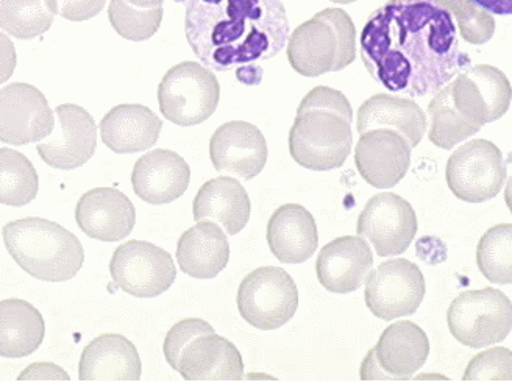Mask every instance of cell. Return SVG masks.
<instances>
[{"mask_svg": "<svg viewBox=\"0 0 512 382\" xmlns=\"http://www.w3.org/2000/svg\"><path fill=\"white\" fill-rule=\"evenodd\" d=\"M360 46L370 77L406 96L436 94L470 68L452 13L434 0H388L367 19Z\"/></svg>", "mask_w": 512, "mask_h": 382, "instance_id": "1", "label": "cell"}, {"mask_svg": "<svg viewBox=\"0 0 512 382\" xmlns=\"http://www.w3.org/2000/svg\"><path fill=\"white\" fill-rule=\"evenodd\" d=\"M185 32L196 57L225 72L278 55L289 22L281 0H188Z\"/></svg>", "mask_w": 512, "mask_h": 382, "instance_id": "2", "label": "cell"}, {"mask_svg": "<svg viewBox=\"0 0 512 382\" xmlns=\"http://www.w3.org/2000/svg\"><path fill=\"white\" fill-rule=\"evenodd\" d=\"M353 110L336 89H311L297 110L289 131V153L299 166L316 172L339 169L353 146Z\"/></svg>", "mask_w": 512, "mask_h": 382, "instance_id": "3", "label": "cell"}, {"mask_svg": "<svg viewBox=\"0 0 512 382\" xmlns=\"http://www.w3.org/2000/svg\"><path fill=\"white\" fill-rule=\"evenodd\" d=\"M13 261L36 280L63 283L82 270L85 250L79 237L41 217L13 220L2 228Z\"/></svg>", "mask_w": 512, "mask_h": 382, "instance_id": "4", "label": "cell"}, {"mask_svg": "<svg viewBox=\"0 0 512 382\" xmlns=\"http://www.w3.org/2000/svg\"><path fill=\"white\" fill-rule=\"evenodd\" d=\"M164 356L186 381H241L244 361L238 348L202 319H185L164 339Z\"/></svg>", "mask_w": 512, "mask_h": 382, "instance_id": "5", "label": "cell"}, {"mask_svg": "<svg viewBox=\"0 0 512 382\" xmlns=\"http://www.w3.org/2000/svg\"><path fill=\"white\" fill-rule=\"evenodd\" d=\"M355 58V24L341 8L319 11L289 36V64L303 77L342 71Z\"/></svg>", "mask_w": 512, "mask_h": 382, "instance_id": "6", "label": "cell"}, {"mask_svg": "<svg viewBox=\"0 0 512 382\" xmlns=\"http://www.w3.org/2000/svg\"><path fill=\"white\" fill-rule=\"evenodd\" d=\"M221 99L216 75L202 64L183 61L169 69L158 86L160 111L172 124L192 127L208 121Z\"/></svg>", "mask_w": 512, "mask_h": 382, "instance_id": "7", "label": "cell"}, {"mask_svg": "<svg viewBox=\"0 0 512 382\" xmlns=\"http://www.w3.org/2000/svg\"><path fill=\"white\" fill-rule=\"evenodd\" d=\"M447 323L450 334L466 347L500 344L511 333L512 301L494 287L463 292L448 308Z\"/></svg>", "mask_w": 512, "mask_h": 382, "instance_id": "8", "label": "cell"}, {"mask_svg": "<svg viewBox=\"0 0 512 382\" xmlns=\"http://www.w3.org/2000/svg\"><path fill=\"white\" fill-rule=\"evenodd\" d=\"M299 308V289L286 270L266 266L253 270L238 289L242 319L263 331L286 325Z\"/></svg>", "mask_w": 512, "mask_h": 382, "instance_id": "9", "label": "cell"}, {"mask_svg": "<svg viewBox=\"0 0 512 382\" xmlns=\"http://www.w3.org/2000/svg\"><path fill=\"white\" fill-rule=\"evenodd\" d=\"M502 152L488 139H475L448 158L445 178L456 199L483 203L495 199L506 181Z\"/></svg>", "mask_w": 512, "mask_h": 382, "instance_id": "10", "label": "cell"}, {"mask_svg": "<svg viewBox=\"0 0 512 382\" xmlns=\"http://www.w3.org/2000/svg\"><path fill=\"white\" fill-rule=\"evenodd\" d=\"M113 283L136 298H155L175 283L174 259L152 242L128 241L119 245L110 262Z\"/></svg>", "mask_w": 512, "mask_h": 382, "instance_id": "11", "label": "cell"}, {"mask_svg": "<svg viewBox=\"0 0 512 382\" xmlns=\"http://www.w3.org/2000/svg\"><path fill=\"white\" fill-rule=\"evenodd\" d=\"M424 273L408 259H389L367 276L366 305L381 320L413 315L425 298Z\"/></svg>", "mask_w": 512, "mask_h": 382, "instance_id": "12", "label": "cell"}, {"mask_svg": "<svg viewBox=\"0 0 512 382\" xmlns=\"http://www.w3.org/2000/svg\"><path fill=\"white\" fill-rule=\"evenodd\" d=\"M430 354V340L413 322H397L381 334L361 364V379L406 381L419 372Z\"/></svg>", "mask_w": 512, "mask_h": 382, "instance_id": "13", "label": "cell"}, {"mask_svg": "<svg viewBox=\"0 0 512 382\" xmlns=\"http://www.w3.org/2000/svg\"><path fill=\"white\" fill-rule=\"evenodd\" d=\"M416 233V211L411 203L392 192L372 197L358 219V234L374 245L381 258L405 253Z\"/></svg>", "mask_w": 512, "mask_h": 382, "instance_id": "14", "label": "cell"}, {"mask_svg": "<svg viewBox=\"0 0 512 382\" xmlns=\"http://www.w3.org/2000/svg\"><path fill=\"white\" fill-rule=\"evenodd\" d=\"M54 130V111L40 89L29 83L0 89V142L27 146L49 138Z\"/></svg>", "mask_w": 512, "mask_h": 382, "instance_id": "15", "label": "cell"}, {"mask_svg": "<svg viewBox=\"0 0 512 382\" xmlns=\"http://www.w3.org/2000/svg\"><path fill=\"white\" fill-rule=\"evenodd\" d=\"M450 89L456 110L480 127L498 121L511 107L512 86L508 77L489 64L459 72Z\"/></svg>", "mask_w": 512, "mask_h": 382, "instance_id": "16", "label": "cell"}, {"mask_svg": "<svg viewBox=\"0 0 512 382\" xmlns=\"http://www.w3.org/2000/svg\"><path fill=\"white\" fill-rule=\"evenodd\" d=\"M57 128L46 142L36 146L44 163L60 170H74L93 158L97 149V127L93 116L72 103L55 108Z\"/></svg>", "mask_w": 512, "mask_h": 382, "instance_id": "17", "label": "cell"}, {"mask_svg": "<svg viewBox=\"0 0 512 382\" xmlns=\"http://www.w3.org/2000/svg\"><path fill=\"white\" fill-rule=\"evenodd\" d=\"M267 156L266 138L260 128L249 122H227L211 136V163L224 174L252 180L263 172Z\"/></svg>", "mask_w": 512, "mask_h": 382, "instance_id": "18", "label": "cell"}, {"mask_svg": "<svg viewBox=\"0 0 512 382\" xmlns=\"http://www.w3.org/2000/svg\"><path fill=\"white\" fill-rule=\"evenodd\" d=\"M355 164L372 188H394L408 174L411 146L389 128L366 131L356 144Z\"/></svg>", "mask_w": 512, "mask_h": 382, "instance_id": "19", "label": "cell"}, {"mask_svg": "<svg viewBox=\"0 0 512 382\" xmlns=\"http://www.w3.org/2000/svg\"><path fill=\"white\" fill-rule=\"evenodd\" d=\"M80 230L96 241L119 242L132 233L136 211L132 200L114 188H96L82 195L75 208Z\"/></svg>", "mask_w": 512, "mask_h": 382, "instance_id": "20", "label": "cell"}, {"mask_svg": "<svg viewBox=\"0 0 512 382\" xmlns=\"http://www.w3.org/2000/svg\"><path fill=\"white\" fill-rule=\"evenodd\" d=\"M374 266V255L361 236L338 237L320 250L317 280L333 294L358 291Z\"/></svg>", "mask_w": 512, "mask_h": 382, "instance_id": "21", "label": "cell"}, {"mask_svg": "<svg viewBox=\"0 0 512 382\" xmlns=\"http://www.w3.org/2000/svg\"><path fill=\"white\" fill-rule=\"evenodd\" d=\"M191 181V169L178 153L158 149L136 161L132 172L135 194L149 205H168L180 199Z\"/></svg>", "mask_w": 512, "mask_h": 382, "instance_id": "22", "label": "cell"}, {"mask_svg": "<svg viewBox=\"0 0 512 382\" xmlns=\"http://www.w3.org/2000/svg\"><path fill=\"white\" fill-rule=\"evenodd\" d=\"M267 244L283 264L308 261L319 245L316 220L302 205L280 206L267 223Z\"/></svg>", "mask_w": 512, "mask_h": 382, "instance_id": "23", "label": "cell"}, {"mask_svg": "<svg viewBox=\"0 0 512 382\" xmlns=\"http://www.w3.org/2000/svg\"><path fill=\"white\" fill-rule=\"evenodd\" d=\"M143 364L135 345L122 334L107 333L86 345L79 364L82 381H138Z\"/></svg>", "mask_w": 512, "mask_h": 382, "instance_id": "24", "label": "cell"}, {"mask_svg": "<svg viewBox=\"0 0 512 382\" xmlns=\"http://www.w3.org/2000/svg\"><path fill=\"white\" fill-rule=\"evenodd\" d=\"M163 121L144 105H118L100 121V138L114 153L152 149L160 139Z\"/></svg>", "mask_w": 512, "mask_h": 382, "instance_id": "25", "label": "cell"}, {"mask_svg": "<svg viewBox=\"0 0 512 382\" xmlns=\"http://www.w3.org/2000/svg\"><path fill=\"white\" fill-rule=\"evenodd\" d=\"M194 220L217 223L230 236L241 233L250 220V199L246 189L232 177L207 181L192 203Z\"/></svg>", "mask_w": 512, "mask_h": 382, "instance_id": "26", "label": "cell"}, {"mask_svg": "<svg viewBox=\"0 0 512 382\" xmlns=\"http://www.w3.org/2000/svg\"><path fill=\"white\" fill-rule=\"evenodd\" d=\"M230 244L222 227L210 220L197 223L178 239V266L196 280L216 278L227 267Z\"/></svg>", "mask_w": 512, "mask_h": 382, "instance_id": "27", "label": "cell"}, {"mask_svg": "<svg viewBox=\"0 0 512 382\" xmlns=\"http://www.w3.org/2000/svg\"><path fill=\"white\" fill-rule=\"evenodd\" d=\"M358 133L377 128L397 131L408 141L411 149L419 146L427 133V116L414 100L400 99L388 94H375L358 110Z\"/></svg>", "mask_w": 512, "mask_h": 382, "instance_id": "28", "label": "cell"}, {"mask_svg": "<svg viewBox=\"0 0 512 382\" xmlns=\"http://www.w3.org/2000/svg\"><path fill=\"white\" fill-rule=\"evenodd\" d=\"M46 323L32 303L21 298L0 301V358L21 359L43 345Z\"/></svg>", "mask_w": 512, "mask_h": 382, "instance_id": "29", "label": "cell"}, {"mask_svg": "<svg viewBox=\"0 0 512 382\" xmlns=\"http://www.w3.org/2000/svg\"><path fill=\"white\" fill-rule=\"evenodd\" d=\"M58 13L57 0H0V29L18 39L38 38Z\"/></svg>", "mask_w": 512, "mask_h": 382, "instance_id": "30", "label": "cell"}, {"mask_svg": "<svg viewBox=\"0 0 512 382\" xmlns=\"http://www.w3.org/2000/svg\"><path fill=\"white\" fill-rule=\"evenodd\" d=\"M428 114L431 117L428 138L439 149H453L466 139L477 135L478 131L483 128L478 124H473L456 110L450 83L434 94L430 105H428Z\"/></svg>", "mask_w": 512, "mask_h": 382, "instance_id": "31", "label": "cell"}, {"mask_svg": "<svg viewBox=\"0 0 512 382\" xmlns=\"http://www.w3.org/2000/svg\"><path fill=\"white\" fill-rule=\"evenodd\" d=\"M40 191V178L32 161L18 150L0 149V203L25 206Z\"/></svg>", "mask_w": 512, "mask_h": 382, "instance_id": "32", "label": "cell"}, {"mask_svg": "<svg viewBox=\"0 0 512 382\" xmlns=\"http://www.w3.org/2000/svg\"><path fill=\"white\" fill-rule=\"evenodd\" d=\"M477 266L489 283L512 284V223H500L483 234Z\"/></svg>", "mask_w": 512, "mask_h": 382, "instance_id": "33", "label": "cell"}, {"mask_svg": "<svg viewBox=\"0 0 512 382\" xmlns=\"http://www.w3.org/2000/svg\"><path fill=\"white\" fill-rule=\"evenodd\" d=\"M113 29L128 41H146L160 30L163 21V7H135L127 0H111L108 8Z\"/></svg>", "mask_w": 512, "mask_h": 382, "instance_id": "34", "label": "cell"}, {"mask_svg": "<svg viewBox=\"0 0 512 382\" xmlns=\"http://www.w3.org/2000/svg\"><path fill=\"white\" fill-rule=\"evenodd\" d=\"M455 15L461 36L466 43L481 46L488 43L495 33V21L489 11L483 10L472 0H434Z\"/></svg>", "mask_w": 512, "mask_h": 382, "instance_id": "35", "label": "cell"}, {"mask_svg": "<svg viewBox=\"0 0 512 382\" xmlns=\"http://www.w3.org/2000/svg\"><path fill=\"white\" fill-rule=\"evenodd\" d=\"M464 381H512V350L489 348L467 365Z\"/></svg>", "mask_w": 512, "mask_h": 382, "instance_id": "36", "label": "cell"}, {"mask_svg": "<svg viewBox=\"0 0 512 382\" xmlns=\"http://www.w3.org/2000/svg\"><path fill=\"white\" fill-rule=\"evenodd\" d=\"M107 0H58L61 18L66 21L83 22L99 15Z\"/></svg>", "mask_w": 512, "mask_h": 382, "instance_id": "37", "label": "cell"}, {"mask_svg": "<svg viewBox=\"0 0 512 382\" xmlns=\"http://www.w3.org/2000/svg\"><path fill=\"white\" fill-rule=\"evenodd\" d=\"M19 381H69L71 376L60 365L52 362H35L18 376Z\"/></svg>", "mask_w": 512, "mask_h": 382, "instance_id": "38", "label": "cell"}, {"mask_svg": "<svg viewBox=\"0 0 512 382\" xmlns=\"http://www.w3.org/2000/svg\"><path fill=\"white\" fill-rule=\"evenodd\" d=\"M18 57L15 44L5 33L0 32V85L7 83L15 72Z\"/></svg>", "mask_w": 512, "mask_h": 382, "instance_id": "39", "label": "cell"}, {"mask_svg": "<svg viewBox=\"0 0 512 382\" xmlns=\"http://www.w3.org/2000/svg\"><path fill=\"white\" fill-rule=\"evenodd\" d=\"M473 4L489 11L491 15H512V0H472Z\"/></svg>", "mask_w": 512, "mask_h": 382, "instance_id": "40", "label": "cell"}, {"mask_svg": "<svg viewBox=\"0 0 512 382\" xmlns=\"http://www.w3.org/2000/svg\"><path fill=\"white\" fill-rule=\"evenodd\" d=\"M236 77L244 85H258L261 82V78H263V69L260 66H255V64L241 66V68H238V72H236Z\"/></svg>", "mask_w": 512, "mask_h": 382, "instance_id": "41", "label": "cell"}, {"mask_svg": "<svg viewBox=\"0 0 512 382\" xmlns=\"http://www.w3.org/2000/svg\"><path fill=\"white\" fill-rule=\"evenodd\" d=\"M130 4L135 5V7L141 8H153L160 7L163 5L164 0H127Z\"/></svg>", "mask_w": 512, "mask_h": 382, "instance_id": "42", "label": "cell"}, {"mask_svg": "<svg viewBox=\"0 0 512 382\" xmlns=\"http://www.w3.org/2000/svg\"><path fill=\"white\" fill-rule=\"evenodd\" d=\"M505 202L506 206H508L509 213L512 214V177L509 178L508 183H506Z\"/></svg>", "mask_w": 512, "mask_h": 382, "instance_id": "43", "label": "cell"}, {"mask_svg": "<svg viewBox=\"0 0 512 382\" xmlns=\"http://www.w3.org/2000/svg\"><path fill=\"white\" fill-rule=\"evenodd\" d=\"M331 2H335V4H353L356 0H331Z\"/></svg>", "mask_w": 512, "mask_h": 382, "instance_id": "44", "label": "cell"}]
</instances>
